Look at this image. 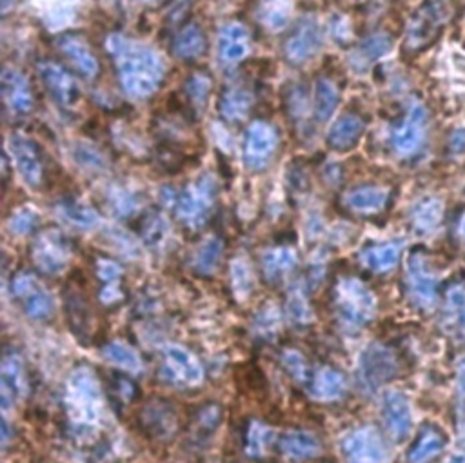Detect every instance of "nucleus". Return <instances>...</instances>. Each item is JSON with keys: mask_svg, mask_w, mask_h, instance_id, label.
Returning <instances> with one entry per match:
<instances>
[{"mask_svg": "<svg viewBox=\"0 0 465 463\" xmlns=\"http://www.w3.org/2000/svg\"><path fill=\"white\" fill-rule=\"evenodd\" d=\"M105 44L121 86L132 98H148L160 87L166 64L155 50L123 35L107 37Z\"/></svg>", "mask_w": 465, "mask_h": 463, "instance_id": "obj_1", "label": "nucleus"}, {"mask_svg": "<svg viewBox=\"0 0 465 463\" xmlns=\"http://www.w3.org/2000/svg\"><path fill=\"white\" fill-rule=\"evenodd\" d=\"M454 15L451 0H427L416 8L407 23L406 50L413 55L433 46Z\"/></svg>", "mask_w": 465, "mask_h": 463, "instance_id": "obj_2", "label": "nucleus"}, {"mask_svg": "<svg viewBox=\"0 0 465 463\" xmlns=\"http://www.w3.org/2000/svg\"><path fill=\"white\" fill-rule=\"evenodd\" d=\"M216 198V184L211 177H200L189 184L177 200V214L187 227H198L205 222Z\"/></svg>", "mask_w": 465, "mask_h": 463, "instance_id": "obj_3", "label": "nucleus"}, {"mask_svg": "<svg viewBox=\"0 0 465 463\" xmlns=\"http://www.w3.org/2000/svg\"><path fill=\"white\" fill-rule=\"evenodd\" d=\"M37 71L44 87L62 109H73L78 105L80 87L69 69H66L60 62L46 59L39 62Z\"/></svg>", "mask_w": 465, "mask_h": 463, "instance_id": "obj_4", "label": "nucleus"}, {"mask_svg": "<svg viewBox=\"0 0 465 463\" xmlns=\"http://www.w3.org/2000/svg\"><path fill=\"white\" fill-rule=\"evenodd\" d=\"M322 48V33L313 17L302 19L284 41V57L293 66H304Z\"/></svg>", "mask_w": 465, "mask_h": 463, "instance_id": "obj_5", "label": "nucleus"}, {"mask_svg": "<svg viewBox=\"0 0 465 463\" xmlns=\"http://www.w3.org/2000/svg\"><path fill=\"white\" fill-rule=\"evenodd\" d=\"M278 148V135L275 128L264 121L253 123L244 139V162L250 169L260 171L269 166Z\"/></svg>", "mask_w": 465, "mask_h": 463, "instance_id": "obj_6", "label": "nucleus"}, {"mask_svg": "<svg viewBox=\"0 0 465 463\" xmlns=\"http://www.w3.org/2000/svg\"><path fill=\"white\" fill-rule=\"evenodd\" d=\"M427 126V111L422 104L413 102L406 113V117L393 130L391 142L398 155H413L424 142Z\"/></svg>", "mask_w": 465, "mask_h": 463, "instance_id": "obj_7", "label": "nucleus"}, {"mask_svg": "<svg viewBox=\"0 0 465 463\" xmlns=\"http://www.w3.org/2000/svg\"><path fill=\"white\" fill-rule=\"evenodd\" d=\"M10 153L17 164V169L28 186L39 187L44 180V155L41 148L28 137L14 133L8 142Z\"/></svg>", "mask_w": 465, "mask_h": 463, "instance_id": "obj_8", "label": "nucleus"}, {"mask_svg": "<svg viewBox=\"0 0 465 463\" xmlns=\"http://www.w3.org/2000/svg\"><path fill=\"white\" fill-rule=\"evenodd\" d=\"M59 51L68 59L75 71L86 80H95L100 73V64L86 39L78 33H64L57 39Z\"/></svg>", "mask_w": 465, "mask_h": 463, "instance_id": "obj_9", "label": "nucleus"}, {"mask_svg": "<svg viewBox=\"0 0 465 463\" xmlns=\"http://www.w3.org/2000/svg\"><path fill=\"white\" fill-rule=\"evenodd\" d=\"M407 280L413 300L422 307H431L436 300L438 278L424 255L413 253L407 262Z\"/></svg>", "mask_w": 465, "mask_h": 463, "instance_id": "obj_10", "label": "nucleus"}, {"mask_svg": "<svg viewBox=\"0 0 465 463\" xmlns=\"http://www.w3.org/2000/svg\"><path fill=\"white\" fill-rule=\"evenodd\" d=\"M3 96L14 114H28L35 107V96L28 78L12 66H6L3 73Z\"/></svg>", "mask_w": 465, "mask_h": 463, "instance_id": "obj_11", "label": "nucleus"}, {"mask_svg": "<svg viewBox=\"0 0 465 463\" xmlns=\"http://www.w3.org/2000/svg\"><path fill=\"white\" fill-rule=\"evenodd\" d=\"M68 242L59 231H46L33 244V260L46 273H59L68 262Z\"/></svg>", "mask_w": 465, "mask_h": 463, "instance_id": "obj_12", "label": "nucleus"}, {"mask_svg": "<svg viewBox=\"0 0 465 463\" xmlns=\"http://www.w3.org/2000/svg\"><path fill=\"white\" fill-rule=\"evenodd\" d=\"M251 46V35L250 30L241 24V23H227L218 39V51H220V60L225 66H237L241 64Z\"/></svg>", "mask_w": 465, "mask_h": 463, "instance_id": "obj_13", "label": "nucleus"}, {"mask_svg": "<svg viewBox=\"0 0 465 463\" xmlns=\"http://www.w3.org/2000/svg\"><path fill=\"white\" fill-rule=\"evenodd\" d=\"M345 452L351 463H386L388 459L380 436L371 429L349 436L345 441Z\"/></svg>", "mask_w": 465, "mask_h": 463, "instance_id": "obj_14", "label": "nucleus"}, {"mask_svg": "<svg viewBox=\"0 0 465 463\" xmlns=\"http://www.w3.org/2000/svg\"><path fill=\"white\" fill-rule=\"evenodd\" d=\"M373 311V296L357 280H347L342 284V314L351 323L368 322Z\"/></svg>", "mask_w": 465, "mask_h": 463, "instance_id": "obj_15", "label": "nucleus"}, {"mask_svg": "<svg viewBox=\"0 0 465 463\" xmlns=\"http://www.w3.org/2000/svg\"><path fill=\"white\" fill-rule=\"evenodd\" d=\"M366 124L359 114L345 113L331 126L327 133V146L338 153H345L360 142Z\"/></svg>", "mask_w": 465, "mask_h": 463, "instance_id": "obj_16", "label": "nucleus"}, {"mask_svg": "<svg viewBox=\"0 0 465 463\" xmlns=\"http://www.w3.org/2000/svg\"><path fill=\"white\" fill-rule=\"evenodd\" d=\"M253 102H255V96L248 86L244 84L229 86L223 89L220 96V114L227 123H241L250 114Z\"/></svg>", "mask_w": 465, "mask_h": 463, "instance_id": "obj_17", "label": "nucleus"}, {"mask_svg": "<svg viewBox=\"0 0 465 463\" xmlns=\"http://www.w3.org/2000/svg\"><path fill=\"white\" fill-rule=\"evenodd\" d=\"M384 423L389 434L397 440H402L411 431V407L409 402L400 393H388L384 398Z\"/></svg>", "mask_w": 465, "mask_h": 463, "instance_id": "obj_18", "label": "nucleus"}, {"mask_svg": "<svg viewBox=\"0 0 465 463\" xmlns=\"http://www.w3.org/2000/svg\"><path fill=\"white\" fill-rule=\"evenodd\" d=\"M205 46H207V41H205L202 26L193 21L180 26L173 39L175 57H178L180 60H186V62L198 60L205 53Z\"/></svg>", "mask_w": 465, "mask_h": 463, "instance_id": "obj_19", "label": "nucleus"}, {"mask_svg": "<svg viewBox=\"0 0 465 463\" xmlns=\"http://www.w3.org/2000/svg\"><path fill=\"white\" fill-rule=\"evenodd\" d=\"M360 368L364 377L362 380L371 387L380 386L397 373V362L393 355L382 350V347H371V350L362 357Z\"/></svg>", "mask_w": 465, "mask_h": 463, "instance_id": "obj_20", "label": "nucleus"}, {"mask_svg": "<svg viewBox=\"0 0 465 463\" xmlns=\"http://www.w3.org/2000/svg\"><path fill=\"white\" fill-rule=\"evenodd\" d=\"M389 193L378 186H360L345 195V205L360 214H373L386 207Z\"/></svg>", "mask_w": 465, "mask_h": 463, "instance_id": "obj_21", "label": "nucleus"}, {"mask_svg": "<svg viewBox=\"0 0 465 463\" xmlns=\"http://www.w3.org/2000/svg\"><path fill=\"white\" fill-rule=\"evenodd\" d=\"M445 445H447L445 434L440 429L427 425L420 431L415 443L411 445L409 463H427L433 458H436L445 449Z\"/></svg>", "mask_w": 465, "mask_h": 463, "instance_id": "obj_22", "label": "nucleus"}, {"mask_svg": "<svg viewBox=\"0 0 465 463\" xmlns=\"http://www.w3.org/2000/svg\"><path fill=\"white\" fill-rule=\"evenodd\" d=\"M340 102V89L336 87V84L331 78H318L315 84V95H313V114L315 121L324 124L327 123L334 109L338 107Z\"/></svg>", "mask_w": 465, "mask_h": 463, "instance_id": "obj_23", "label": "nucleus"}, {"mask_svg": "<svg viewBox=\"0 0 465 463\" xmlns=\"http://www.w3.org/2000/svg\"><path fill=\"white\" fill-rule=\"evenodd\" d=\"M398 259H400V244H397V242L369 246L360 253L362 264L377 273L393 269L397 266Z\"/></svg>", "mask_w": 465, "mask_h": 463, "instance_id": "obj_24", "label": "nucleus"}, {"mask_svg": "<svg viewBox=\"0 0 465 463\" xmlns=\"http://www.w3.org/2000/svg\"><path fill=\"white\" fill-rule=\"evenodd\" d=\"M289 14H291L289 0H266L260 10V23L271 32H280L287 26Z\"/></svg>", "mask_w": 465, "mask_h": 463, "instance_id": "obj_25", "label": "nucleus"}, {"mask_svg": "<svg viewBox=\"0 0 465 463\" xmlns=\"http://www.w3.org/2000/svg\"><path fill=\"white\" fill-rule=\"evenodd\" d=\"M442 213H443L442 202L438 198L427 196L420 200L413 209V222L420 231H433L440 223Z\"/></svg>", "mask_w": 465, "mask_h": 463, "instance_id": "obj_26", "label": "nucleus"}, {"mask_svg": "<svg viewBox=\"0 0 465 463\" xmlns=\"http://www.w3.org/2000/svg\"><path fill=\"white\" fill-rule=\"evenodd\" d=\"M211 78L209 75L198 71V73H193L186 84H184V91H186V96H187V102L191 104L193 109H205V104L209 100V95H211Z\"/></svg>", "mask_w": 465, "mask_h": 463, "instance_id": "obj_27", "label": "nucleus"}, {"mask_svg": "<svg viewBox=\"0 0 465 463\" xmlns=\"http://www.w3.org/2000/svg\"><path fill=\"white\" fill-rule=\"evenodd\" d=\"M391 50V41L388 35H382V33H377V35H371L368 37L357 50L355 53V59L360 60L364 66L371 64L373 60L380 59L382 55H386L388 51Z\"/></svg>", "mask_w": 465, "mask_h": 463, "instance_id": "obj_28", "label": "nucleus"}, {"mask_svg": "<svg viewBox=\"0 0 465 463\" xmlns=\"http://www.w3.org/2000/svg\"><path fill=\"white\" fill-rule=\"evenodd\" d=\"M295 262H296V255H295V251L289 250V248L273 250V251L266 253V255H264V260H262L266 275H268V277H273V278L278 277V275H282L284 271L291 269V268L295 266Z\"/></svg>", "mask_w": 465, "mask_h": 463, "instance_id": "obj_29", "label": "nucleus"}, {"mask_svg": "<svg viewBox=\"0 0 465 463\" xmlns=\"http://www.w3.org/2000/svg\"><path fill=\"white\" fill-rule=\"evenodd\" d=\"M222 257V242L218 239H209L200 250L195 253V268L200 273H211L218 266Z\"/></svg>", "mask_w": 465, "mask_h": 463, "instance_id": "obj_30", "label": "nucleus"}, {"mask_svg": "<svg viewBox=\"0 0 465 463\" xmlns=\"http://www.w3.org/2000/svg\"><path fill=\"white\" fill-rule=\"evenodd\" d=\"M447 311L456 331H465V287L456 286L447 293Z\"/></svg>", "mask_w": 465, "mask_h": 463, "instance_id": "obj_31", "label": "nucleus"}, {"mask_svg": "<svg viewBox=\"0 0 465 463\" xmlns=\"http://www.w3.org/2000/svg\"><path fill=\"white\" fill-rule=\"evenodd\" d=\"M64 214L71 223H75L78 227H93L98 220L96 213L91 207H87L80 202H75V200H69L64 204Z\"/></svg>", "mask_w": 465, "mask_h": 463, "instance_id": "obj_32", "label": "nucleus"}, {"mask_svg": "<svg viewBox=\"0 0 465 463\" xmlns=\"http://www.w3.org/2000/svg\"><path fill=\"white\" fill-rule=\"evenodd\" d=\"M166 222L164 218L159 214V213H151L146 216L144 220V225H142V233H144V239L150 242V244H157L164 239L166 235Z\"/></svg>", "mask_w": 465, "mask_h": 463, "instance_id": "obj_33", "label": "nucleus"}, {"mask_svg": "<svg viewBox=\"0 0 465 463\" xmlns=\"http://www.w3.org/2000/svg\"><path fill=\"white\" fill-rule=\"evenodd\" d=\"M35 222H37V216H35L33 211H30V209H21L17 214H14L10 225H12V229L15 231L17 235H26V233H30V231L33 229Z\"/></svg>", "mask_w": 465, "mask_h": 463, "instance_id": "obj_34", "label": "nucleus"}, {"mask_svg": "<svg viewBox=\"0 0 465 463\" xmlns=\"http://www.w3.org/2000/svg\"><path fill=\"white\" fill-rule=\"evenodd\" d=\"M286 449L289 454H296V456H309L311 452H315V443L311 438H305L304 434H296L287 438L286 441Z\"/></svg>", "mask_w": 465, "mask_h": 463, "instance_id": "obj_35", "label": "nucleus"}, {"mask_svg": "<svg viewBox=\"0 0 465 463\" xmlns=\"http://www.w3.org/2000/svg\"><path fill=\"white\" fill-rule=\"evenodd\" d=\"M109 359L119 362L123 366H128V368H137L139 366V360L135 357V353L132 350H128V347H123V345H113L109 350Z\"/></svg>", "mask_w": 465, "mask_h": 463, "instance_id": "obj_36", "label": "nucleus"}, {"mask_svg": "<svg viewBox=\"0 0 465 463\" xmlns=\"http://www.w3.org/2000/svg\"><path fill=\"white\" fill-rule=\"evenodd\" d=\"M195 0H171L169 3V12H168V19L169 23H180L184 19V15L187 14V10L193 6Z\"/></svg>", "mask_w": 465, "mask_h": 463, "instance_id": "obj_37", "label": "nucleus"}, {"mask_svg": "<svg viewBox=\"0 0 465 463\" xmlns=\"http://www.w3.org/2000/svg\"><path fill=\"white\" fill-rule=\"evenodd\" d=\"M77 159H78V162L80 164H84V166H89V168H93V166H102L104 162V159L95 151V150H91V148H80L78 151H77Z\"/></svg>", "mask_w": 465, "mask_h": 463, "instance_id": "obj_38", "label": "nucleus"}, {"mask_svg": "<svg viewBox=\"0 0 465 463\" xmlns=\"http://www.w3.org/2000/svg\"><path fill=\"white\" fill-rule=\"evenodd\" d=\"M98 275L104 280H113L121 275V268L113 260H100L98 262Z\"/></svg>", "mask_w": 465, "mask_h": 463, "instance_id": "obj_39", "label": "nucleus"}, {"mask_svg": "<svg viewBox=\"0 0 465 463\" xmlns=\"http://www.w3.org/2000/svg\"><path fill=\"white\" fill-rule=\"evenodd\" d=\"M318 384H322V391L327 395H333V393L336 395V391H340V387H342V380L338 377H334L333 373H325L318 380Z\"/></svg>", "mask_w": 465, "mask_h": 463, "instance_id": "obj_40", "label": "nucleus"}, {"mask_svg": "<svg viewBox=\"0 0 465 463\" xmlns=\"http://www.w3.org/2000/svg\"><path fill=\"white\" fill-rule=\"evenodd\" d=\"M458 395L465 404V362L460 364V371H458Z\"/></svg>", "mask_w": 465, "mask_h": 463, "instance_id": "obj_41", "label": "nucleus"}, {"mask_svg": "<svg viewBox=\"0 0 465 463\" xmlns=\"http://www.w3.org/2000/svg\"><path fill=\"white\" fill-rule=\"evenodd\" d=\"M445 463H465V452H454Z\"/></svg>", "mask_w": 465, "mask_h": 463, "instance_id": "obj_42", "label": "nucleus"}, {"mask_svg": "<svg viewBox=\"0 0 465 463\" xmlns=\"http://www.w3.org/2000/svg\"><path fill=\"white\" fill-rule=\"evenodd\" d=\"M460 237H461V241H463V244H465V218H463L461 223H460Z\"/></svg>", "mask_w": 465, "mask_h": 463, "instance_id": "obj_43", "label": "nucleus"}]
</instances>
